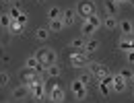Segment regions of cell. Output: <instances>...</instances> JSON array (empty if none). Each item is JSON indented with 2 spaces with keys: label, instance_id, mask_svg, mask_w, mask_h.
<instances>
[{
  "label": "cell",
  "instance_id": "obj_1",
  "mask_svg": "<svg viewBox=\"0 0 134 103\" xmlns=\"http://www.w3.org/2000/svg\"><path fill=\"white\" fill-rule=\"evenodd\" d=\"M35 58H37V62L41 64V66H50L54 62H58V54L56 50H52V48H37L35 50Z\"/></svg>",
  "mask_w": 134,
  "mask_h": 103
},
{
  "label": "cell",
  "instance_id": "obj_2",
  "mask_svg": "<svg viewBox=\"0 0 134 103\" xmlns=\"http://www.w3.org/2000/svg\"><path fill=\"white\" fill-rule=\"evenodd\" d=\"M68 62H70L72 68H87V64L91 62V58H89V54L85 50H74L68 56Z\"/></svg>",
  "mask_w": 134,
  "mask_h": 103
},
{
  "label": "cell",
  "instance_id": "obj_3",
  "mask_svg": "<svg viewBox=\"0 0 134 103\" xmlns=\"http://www.w3.org/2000/svg\"><path fill=\"white\" fill-rule=\"evenodd\" d=\"M19 81H21L23 85H29V83H33V81H43V74H39V72L33 70V68L23 66V68L19 70Z\"/></svg>",
  "mask_w": 134,
  "mask_h": 103
},
{
  "label": "cell",
  "instance_id": "obj_4",
  "mask_svg": "<svg viewBox=\"0 0 134 103\" xmlns=\"http://www.w3.org/2000/svg\"><path fill=\"white\" fill-rule=\"evenodd\" d=\"M74 10H76V15L85 21L89 15L95 13V2H93V0H79L76 6H74Z\"/></svg>",
  "mask_w": 134,
  "mask_h": 103
},
{
  "label": "cell",
  "instance_id": "obj_5",
  "mask_svg": "<svg viewBox=\"0 0 134 103\" xmlns=\"http://www.w3.org/2000/svg\"><path fill=\"white\" fill-rule=\"evenodd\" d=\"M29 97H33V99H46V95H48V89L43 85V81H33V83H29Z\"/></svg>",
  "mask_w": 134,
  "mask_h": 103
},
{
  "label": "cell",
  "instance_id": "obj_6",
  "mask_svg": "<svg viewBox=\"0 0 134 103\" xmlns=\"http://www.w3.org/2000/svg\"><path fill=\"white\" fill-rule=\"evenodd\" d=\"M70 89H72V93H74V99H76V101H85V99L89 97V91H87V85H85V83L81 81V78L72 81Z\"/></svg>",
  "mask_w": 134,
  "mask_h": 103
},
{
  "label": "cell",
  "instance_id": "obj_7",
  "mask_svg": "<svg viewBox=\"0 0 134 103\" xmlns=\"http://www.w3.org/2000/svg\"><path fill=\"white\" fill-rule=\"evenodd\" d=\"M87 70H89V72L93 74V78H97V81L103 78L105 74H109V68H107L105 64H101V62H89V64H87Z\"/></svg>",
  "mask_w": 134,
  "mask_h": 103
},
{
  "label": "cell",
  "instance_id": "obj_8",
  "mask_svg": "<svg viewBox=\"0 0 134 103\" xmlns=\"http://www.w3.org/2000/svg\"><path fill=\"white\" fill-rule=\"evenodd\" d=\"M46 99H50L52 103H60L66 99V93H64V89L58 85H52V89L48 91V95H46Z\"/></svg>",
  "mask_w": 134,
  "mask_h": 103
},
{
  "label": "cell",
  "instance_id": "obj_9",
  "mask_svg": "<svg viewBox=\"0 0 134 103\" xmlns=\"http://www.w3.org/2000/svg\"><path fill=\"white\" fill-rule=\"evenodd\" d=\"M27 97H29V87L23 85V83L10 91V99H13V101H23V99H27Z\"/></svg>",
  "mask_w": 134,
  "mask_h": 103
},
{
  "label": "cell",
  "instance_id": "obj_10",
  "mask_svg": "<svg viewBox=\"0 0 134 103\" xmlns=\"http://www.w3.org/2000/svg\"><path fill=\"white\" fill-rule=\"evenodd\" d=\"M74 17H76V10H74V8H68V10H62L60 21L64 23V27H72V25H74Z\"/></svg>",
  "mask_w": 134,
  "mask_h": 103
},
{
  "label": "cell",
  "instance_id": "obj_11",
  "mask_svg": "<svg viewBox=\"0 0 134 103\" xmlns=\"http://www.w3.org/2000/svg\"><path fill=\"white\" fill-rule=\"evenodd\" d=\"M126 83L128 81H124L120 74H114V83H111V91L114 93H124L126 91Z\"/></svg>",
  "mask_w": 134,
  "mask_h": 103
},
{
  "label": "cell",
  "instance_id": "obj_12",
  "mask_svg": "<svg viewBox=\"0 0 134 103\" xmlns=\"http://www.w3.org/2000/svg\"><path fill=\"white\" fill-rule=\"evenodd\" d=\"M103 6H105V13L111 15V17H116L118 13H120V4H118L116 0H103Z\"/></svg>",
  "mask_w": 134,
  "mask_h": 103
},
{
  "label": "cell",
  "instance_id": "obj_13",
  "mask_svg": "<svg viewBox=\"0 0 134 103\" xmlns=\"http://www.w3.org/2000/svg\"><path fill=\"white\" fill-rule=\"evenodd\" d=\"M62 74V68L58 66V62H54V64H50V66H46V76L48 78H58Z\"/></svg>",
  "mask_w": 134,
  "mask_h": 103
},
{
  "label": "cell",
  "instance_id": "obj_14",
  "mask_svg": "<svg viewBox=\"0 0 134 103\" xmlns=\"http://www.w3.org/2000/svg\"><path fill=\"white\" fill-rule=\"evenodd\" d=\"M23 27H25V25H21L17 19H13V23L8 25V29H6V31H8L10 35H21V33H23Z\"/></svg>",
  "mask_w": 134,
  "mask_h": 103
},
{
  "label": "cell",
  "instance_id": "obj_15",
  "mask_svg": "<svg viewBox=\"0 0 134 103\" xmlns=\"http://www.w3.org/2000/svg\"><path fill=\"white\" fill-rule=\"evenodd\" d=\"M118 29H120L122 33H132V31H134V25H132V21L124 19V21H120V23H118Z\"/></svg>",
  "mask_w": 134,
  "mask_h": 103
},
{
  "label": "cell",
  "instance_id": "obj_16",
  "mask_svg": "<svg viewBox=\"0 0 134 103\" xmlns=\"http://www.w3.org/2000/svg\"><path fill=\"white\" fill-rule=\"evenodd\" d=\"M48 29H50L52 33H60V31L64 29V23H62L60 19H52V21H50V27H48Z\"/></svg>",
  "mask_w": 134,
  "mask_h": 103
},
{
  "label": "cell",
  "instance_id": "obj_17",
  "mask_svg": "<svg viewBox=\"0 0 134 103\" xmlns=\"http://www.w3.org/2000/svg\"><path fill=\"white\" fill-rule=\"evenodd\" d=\"M50 29L48 27H39L37 31H35V39H39V41H48V37H50Z\"/></svg>",
  "mask_w": 134,
  "mask_h": 103
},
{
  "label": "cell",
  "instance_id": "obj_18",
  "mask_svg": "<svg viewBox=\"0 0 134 103\" xmlns=\"http://www.w3.org/2000/svg\"><path fill=\"white\" fill-rule=\"evenodd\" d=\"M101 25H103L105 29H109V31H111V29H118V21H116V17H111V15H107V17L103 19Z\"/></svg>",
  "mask_w": 134,
  "mask_h": 103
},
{
  "label": "cell",
  "instance_id": "obj_19",
  "mask_svg": "<svg viewBox=\"0 0 134 103\" xmlns=\"http://www.w3.org/2000/svg\"><path fill=\"white\" fill-rule=\"evenodd\" d=\"M97 48H99V41H97V39H89V41H85L83 50L87 52V54H93V52H97Z\"/></svg>",
  "mask_w": 134,
  "mask_h": 103
},
{
  "label": "cell",
  "instance_id": "obj_20",
  "mask_svg": "<svg viewBox=\"0 0 134 103\" xmlns=\"http://www.w3.org/2000/svg\"><path fill=\"white\" fill-rule=\"evenodd\" d=\"M95 31H97V29H95V27H93L89 21H83V35H85V37H91Z\"/></svg>",
  "mask_w": 134,
  "mask_h": 103
},
{
  "label": "cell",
  "instance_id": "obj_21",
  "mask_svg": "<svg viewBox=\"0 0 134 103\" xmlns=\"http://www.w3.org/2000/svg\"><path fill=\"white\" fill-rule=\"evenodd\" d=\"M10 23H13V17H10L8 13H2V15H0V27H2V29H8Z\"/></svg>",
  "mask_w": 134,
  "mask_h": 103
},
{
  "label": "cell",
  "instance_id": "obj_22",
  "mask_svg": "<svg viewBox=\"0 0 134 103\" xmlns=\"http://www.w3.org/2000/svg\"><path fill=\"white\" fill-rule=\"evenodd\" d=\"M85 21H89V23H91V25H93L95 29H99V27H101V19H99V15H97V13H93V15H89V17L85 19Z\"/></svg>",
  "mask_w": 134,
  "mask_h": 103
},
{
  "label": "cell",
  "instance_id": "obj_23",
  "mask_svg": "<svg viewBox=\"0 0 134 103\" xmlns=\"http://www.w3.org/2000/svg\"><path fill=\"white\" fill-rule=\"evenodd\" d=\"M68 48H74V50H83L85 48V37H74L72 41H70V45Z\"/></svg>",
  "mask_w": 134,
  "mask_h": 103
},
{
  "label": "cell",
  "instance_id": "obj_24",
  "mask_svg": "<svg viewBox=\"0 0 134 103\" xmlns=\"http://www.w3.org/2000/svg\"><path fill=\"white\" fill-rule=\"evenodd\" d=\"M62 17V8H58V6H52L50 10H48V19H60Z\"/></svg>",
  "mask_w": 134,
  "mask_h": 103
},
{
  "label": "cell",
  "instance_id": "obj_25",
  "mask_svg": "<svg viewBox=\"0 0 134 103\" xmlns=\"http://www.w3.org/2000/svg\"><path fill=\"white\" fill-rule=\"evenodd\" d=\"M25 66H27V68H33V70H37L39 62H37V58H35V56H29V58L25 60Z\"/></svg>",
  "mask_w": 134,
  "mask_h": 103
},
{
  "label": "cell",
  "instance_id": "obj_26",
  "mask_svg": "<svg viewBox=\"0 0 134 103\" xmlns=\"http://www.w3.org/2000/svg\"><path fill=\"white\" fill-rule=\"evenodd\" d=\"M99 93L103 95V97H109V93H111V87L105 85V83H101L99 81Z\"/></svg>",
  "mask_w": 134,
  "mask_h": 103
},
{
  "label": "cell",
  "instance_id": "obj_27",
  "mask_svg": "<svg viewBox=\"0 0 134 103\" xmlns=\"http://www.w3.org/2000/svg\"><path fill=\"white\" fill-rule=\"evenodd\" d=\"M132 72H134V70H130V68H122L118 74H120L124 81H130V78H132Z\"/></svg>",
  "mask_w": 134,
  "mask_h": 103
},
{
  "label": "cell",
  "instance_id": "obj_28",
  "mask_svg": "<svg viewBox=\"0 0 134 103\" xmlns=\"http://www.w3.org/2000/svg\"><path fill=\"white\" fill-rule=\"evenodd\" d=\"M21 13H23V10L19 8L17 4H13V6L8 8V15H10V17H13V19H19V15H21Z\"/></svg>",
  "mask_w": 134,
  "mask_h": 103
},
{
  "label": "cell",
  "instance_id": "obj_29",
  "mask_svg": "<svg viewBox=\"0 0 134 103\" xmlns=\"http://www.w3.org/2000/svg\"><path fill=\"white\" fill-rule=\"evenodd\" d=\"M8 81H10V76H8V72H0V89L8 85Z\"/></svg>",
  "mask_w": 134,
  "mask_h": 103
},
{
  "label": "cell",
  "instance_id": "obj_30",
  "mask_svg": "<svg viewBox=\"0 0 134 103\" xmlns=\"http://www.w3.org/2000/svg\"><path fill=\"white\" fill-rule=\"evenodd\" d=\"M79 78H81V81H83L85 85H89V83H91V81H93V74H91V72H89V70H87V72H83V74H81V76H79Z\"/></svg>",
  "mask_w": 134,
  "mask_h": 103
},
{
  "label": "cell",
  "instance_id": "obj_31",
  "mask_svg": "<svg viewBox=\"0 0 134 103\" xmlns=\"http://www.w3.org/2000/svg\"><path fill=\"white\" fill-rule=\"evenodd\" d=\"M27 19H29V17H27L25 13H21V15H19V19H17V21H19V23H21V25H27Z\"/></svg>",
  "mask_w": 134,
  "mask_h": 103
},
{
  "label": "cell",
  "instance_id": "obj_32",
  "mask_svg": "<svg viewBox=\"0 0 134 103\" xmlns=\"http://www.w3.org/2000/svg\"><path fill=\"white\" fill-rule=\"evenodd\" d=\"M2 2H6V4H13V2H15V0H2Z\"/></svg>",
  "mask_w": 134,
  "mask_h": 103
},
{
  "label": "cell",
  "instance_id": "obj_33",
  "mask_svg": "<svg viewBox=\"0 0 134 103\" xmlns=\"http://www.w3.org/2000/svg\"><path fill=\"white\" fill-rule=\"evenodd\" d=\"M118 4H124V2H128V0H116Z\"/></svg>",
  "mask_w": 134,
  "mask_h": 103
},
{
  "label": "cell",
  "instance_id": "obj_34",
  "mask_svg": "<svg viewBox=\"0 0 134 103\" xmlns=\"http://www.w3.org/2000/svg\"><path fill=\"white\" fill-rule=\"evenodd\" d=\"M130 83H132V85H134V72H132V78H130Z\"/></svg>",
  "mask_w": 134,
  "mask_h": 103
},
{
  "label": "cell",
  "instance_id": "obj_35",
  "mask_svg": "<svg viewBox=\"0 0 134 103\" xmlns=\"http://www.w3.org/2000/svg\"><path fill=\"white\" fill-rule=\"evenodd\" d=\"M128 2H130V4H132V6H134V0H128Z\"/></svg>",
  "mask_w": 134,
  "mask_h": 103
},
{
  "label": "cell",
  "instance_id": "obj_36",
  "mask_svg": "<svg viewBox=\"0 0 134 103\" xmlns=\"http://www.w3.org/2000/svg\"><path fill=\"white\" fill-rule=\"evenodd\" d=\"M37 2H43V0H37Z\"/></svg>",
  "mask_w": 134,
  "mask_h": 103
}]
</instances>
